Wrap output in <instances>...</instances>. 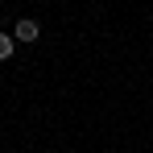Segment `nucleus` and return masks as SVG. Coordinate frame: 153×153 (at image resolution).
Wrapping results in <instances>:
<instances>
[{
    "label": "nucleus",
    "mask_w": 153,
    "mask_h": 153,
    "mask_svg": "<svg viewBox=\"0 0 153 153\" xmlns=\"http://www.w3.org/2000/svg\"><path fill=\"white\" fill-rule=\"evenodd\" d=\"M13 37H17L21 46H29V42H37V37H42V25H37L33 17H21V21H17V29H13Z\"/></svg>",
    "instance_id": "1"
},
{
    "label": "nucleus",
    "mask_w": 153,
    "mask_h": 153,
    "mask_svg": "<svg viewBox=\"0 0 153 153\" xmlns=\"http://www.w3.org/2000/svg\"><path fill=\"white\" fill-rule=\"evenodd\" d=\"M13 50H17V37H13V33H0V62L13 58Z\"/></svg>",
    "instance_id": "2"
}]
</instances>
